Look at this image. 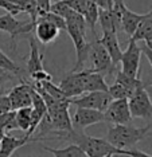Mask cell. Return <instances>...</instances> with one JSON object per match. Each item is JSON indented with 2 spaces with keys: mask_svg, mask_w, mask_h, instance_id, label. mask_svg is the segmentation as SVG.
<instances>
[{
  "mask_svg": "<svg viewBox=\"0 0 152 157\" xmlns=\"http://www.w3.org/2000/svg\"><path fill=\"white\" fill-rule=\"evenodd\" d=\"M151 129V125L144 128H136L129 124L124 125H112L108 129V133L105 136L106 140L112 146H114L118 151H126L133 148L137 142L147 137L148 132Z\"/></svg>",
  "mask_w": 152,
  "mask_h": 157,
  "instance_id": "1",
  "label": "cell"
},
{
  "mask_svg": "<svg viewBox=\"0 0 152 157\" xmlns=\"http://www.w3.org/2000/svg\"><path fill=\"white\" fill-rule=\"evenodd\" d=\"M31 78L35 82H46V81H51L53 79V77L50 75L46 70H41V71H37V73L31 74Z\"/></svg>",
  "mask_w": 152,
  "mask_h": 157,
  "instance_id": "31",
  "label": "cell"
},
{
  "mask_svg": "<svg viewBox=\"0 0 152 157\" xmlns=\"http://www.w3.org/2000/svg\"><path fill=\"white\" fill-rule=\"evenodd\" d=\"M2 75H7V73H6L4 70H2V69H0V77H2Z\"/></svg>",
  "mask_w": 152,
  "mask_h": 157,
  "instance_id": "38",
  "label": "cell"
},
{
  "mask_svg": "<svg viewBox=\"0 0 152 157\" xmlns=\"http://www.w3.org/2000/svg\"><path fill=\"white\" fill-rule=\"evenodd\" d=\"M112 98L108 91H90L84 93V95L78 98H73L71 103H74L77 108H85V109H93L98 112H105L108 105L110 103Z\"/></svg>",
  "mask_w": 152,
  "mask_h": 157,
  "instance_id": "7",
  "label": "cell"
},
{
  "mask_svg": "<svg viewBox=\"0 0 152 157\" xmlns=\"http://www.w3.org/2000/svg\"><path fill=\"white\" fill-rule=\"evenodd\" d=\"M0 69L4 70L6 73H12V74H19L20 67L16 65L11 58L7 56V54L0 50Z\"/></svg>",
  "mask_w": 152,
  "mask_h": 157,
  "instance_id": "26",
  "label": "cell"
},
{
  "mask_svg": "<svg viewBox=\"0 0 152 157\" xmlns=\"http://www.w3.org/2000/svg\"><path fill=\"white\" fill-rule=\"evenodd\" d=\"M108 93H109L112 99H128L132 95L131 91L126 90L120 83H116V82L108 87Z\"/></svg>",
  "mask_w": 152,
  "mask_h": 157,
  "instance_id": "25",
  "label": "cell"
},
{
  "mask_svg": "<svg viewBox=\"0 0 152 157\" xmlns=\"http://www.w3.org/2000/svg\"><path fill=\"white\" fill-rule=\"evenodd\" d=\"M104 157H113V155H108V156H104Z\"/></svg>",
  "mask_w": 152,
  "mask_h": 157,
  "instance_id": "41",
  "label": "cell"
},
{
  "mask_svg": "<svg viewBox=\"0 0 152 157\" xmlns=\"http://www.w3.org/2000/svg\"><path fill=\"white\" fill-rule=\"evenodd\" d=\"M108 85L104 79V75L100 73H94L93 70H88L85 77V85H84V91H108Z\"/></svg>",
  "mask_w": 152,
  "mask_h": 157,
  "instance_id": "17",
  "label": "cell"
},
{
  "mask_svg": "<svg viewBox=\"0 0 152 157\" xmlns=\"http://www.w3.org/2000/svg\"><path fill=\"white\" fill-rule=\"evenodd\" d=\"M128 105L132 118H152V101L146 87H142L133 93L128 98Z\"/></svg>",
  "mask_w": 152,
  "mask_h": 157,
  "instance_id": "4",
  "label": "cell"
},
{
  "mask_svg": "<svg viewBox=\"0 0 152 157\" xmlns=\"http://www.w3.org/2000/svg\"><path fill=\"white\" fill-rule=\"evenodd\" d=\"M118 6H120V11H121V30L125 34L132 36L135 34L136 28L139 27L140 22L144 19L146 13H137V12L131 11L125 6L124 0H118Z\"/></svg>",
  "mask_w": 152,
  "mask_h": 157,
  "instance_id": "12",
  "label": "cell"
},
{
  "mask_svg": "<svg viewBox=\"0 0 152 157\" xmlns=\"http://www.w3.org/2000/svg\"><path fill=\"white\" fill-rule=\"evenodd\" d=\"M0 157H11L8 153H6V152H3V151H0Z\"/></svg>",
  "mask_w": 152,
  "mask_h": 157,
  "instance_id": "36",
  "label": "cell"
},
{
  "mask_svg": "<svg viewBox=\"0 0 152 157\" xmlns=\"http://www.w3.org/2000/svg\"><path fill=\"white\" fill-rule=\"evenodd\" d=\"M51 3H57V2H59V0H50Z\"/></svg>",
  "mask_w": 152,
  "mask_h": 157,
  "instance_id": "40",
  "label": "cell"
},
{
  "mask_svg": "<svg viewBox=\"0 0 152 157\" xmlns=\"http://www.w3.org/2000/svg\"><path fill=\"white\" fill-rule=\"evenodd\" d=\"M34 31L35 36L42 44H49L54 42L61 33V30L57 26H54L53 23H50L45 19H41V17H38L37 22H35Z\"/></svg>",
  "mask_w": 152,
  "mask_h": 157,
  "instance_id": "13",
  "label": "cell"
},
{
  "mask_svg": "<svg viewBox=\"0 0 152 157\" xmlns=\"http://www.w3.org/2000/svg\"><path fill=\"white\" fill-rule=\"evenodd\" d=\"M142 52L147 56L148 62H150V65H151V69H152V51H151L150 48H147L146 46H143V47H142Z\"/></svg>",
  "mask_w": 152,
  "mask_h": 157,
  "instance_id": "34",
  "label": "cell"
},
{
  "mask_svg": "<svg viewBox=\"0 0 152 157\" xmlns=\"http://www.w3.org/2000/svg\"><path fill=\"white\" fill-rule=\"evenodd\" d=\"M31 114H32V108H22L19 110H15V120H16V126L18 130L28 132L31 126Z\"/></svg>",
  "mask_w": 152,
  "mask_h": 157,
  "instance_id": "22",
  "label": "cell"
},
{
  "mask_svg": "<svg viewBox=\"0 0 152 157\" xmlns=\"http://www.w3.org/2000/svg\"><path fill=\"white\" fill-rule=\"evenodd\" d=\"M32 136H24L23 138H16V137H12V136H8V134H4V137L2 138L0 141V151L8 153L10 156H12V153L19 149L20 146L26 145L27 142L30 141H41L42 138L39 137H35V138H31Z\"/></svg>",
  "mask_w": 152,
  "mask_h": 157,
  "instance_id": "16",
  "label": "cell"
},
{
  "mask_svg": "<svg viewBox=\"0 0 152 157\" xmlns=\"http://www.w3.org/2000/svg\"><path fill=\"white\" fill-rule=\"evenodd\" d=\"M82 16H84V19L86 22V26L92 30L93 34H96V24L98 23V6L89 0L88 7H86Z\"/></svg>",
  "mask_w": 152,
  "mask_h": 157,
  "instance_id": "23",
  "label": "cell"
},
{
  "mask_svg": "<svg viewBox=\"0 0 152 157\" xmlns=\"http://www.w3.org/2000/svg\"><path fill=\"white\" fill-rule=\"evenodd\" d=\"M88 70H81V71H71L66 77L61 81L59 89L65 93L67 98L73 99L77 98L78 95L84 94V85H85V77Z\"/></svg>",
  "mask_w": 152,
  "mask_h": 157,
  "instance_id": "9",
  "label": "cell"
},
{
  "mask_svg": "<svg viewBox=\"0 0 152 157\" xmlns=\"http://www.w3.org/2000/svg\"><path fill=\"white\" fill-rule=\"evenodd\" d=\"M100 122H104V113L85 108H77L73 118H71L73 129L75 130H84L85 128Z\"/></svg>",
  "mask_w": 152,
  "mask_h": 157,
  "instance_id": "10",
  "label": "cell"
},
{
  "mask_svg": "<svg viewBox=\"0 0 152 157\" xmlns=\"http://www.w3.org/2000/svg\"><path fill=\"white\" fill-rule=\"evenodd\" d=\"M116 83H120L121 86H124L126 90H129L132 94L136 90H139V89L148 86V85L144 83L140 78L129 77V75H126V74L122 73V71H117V73H116Z\"/></svg>",
  "mask_w": 152,
  "mask_h": 157,
  "instance_id": "20",
  "label": "cell"
},
{
  "mask_svg": "<svg viewBox=\"0 0 152 157\" xmlns=\"http://www.w3.org/2000/svg\"><path fill=\"white\" fill-rule=\"evenodd\" d=\"M38 17H41V19H45V20H47V22L53 23L54 26H57L61 31H66V20H65L63 17H61L59 15H57V13L49 11V12L43 13V15H41V16H38Z\"/></svg>",
  "mask_w": 152,
  "mask_h": 157,
  "instance_id": "27",
  "label": "cell"
},
{
  "mask_svg": "<svg viewBox=\"0 0 152 157\" xmlns=\"http://www.w3.org/2000/svg\"><path fill=\"white\" fill-rule=\"evenodd\" d=\"M8 99L12 110H19L22 108H30L32 105L31 101V85L30 83H20L12 87L8 94Z\"/></svg>",
  "mask_w": 152,
  "mask_h": 157,
  "instance_id": "11",
  "label": "cell"
},
{
  "mask_svg": "<svg viewBox=\"0 0 152 157\" xmlns=\"http://www.w3.org/2000/svg\"><path fill=\"white\" fill-rule=\"evenodd\" d=\"M46 152H50L54 157H88L86 153L75 144H70L65 148L59 149H54V148H47V146H43Z\"/></svg>",
  "mask_w": 152,
  "mask_h": 157,
  "instance_id": "21",
  "label": "cell"
},
{
  "mask_svg": "<svg viewBox=\"0 0 152 157\" xmlns=\"http://www.w3.org/2000/svg\"><path fill=\"white\" fill-rule=\"evenodd\" d=\"M88 59L92 63V69L94 73H100V74H106V73H112L114 69L113 63L109 54L106 52V50L104 48V46L100 43L98 39H96L94 42L90 43L89 47V56Z\"/></svg>",
  "mask_w": 152,
  "mask_h": 157,
  "instance_id": "5",
  "label": "cell"
},
{
  "mask_svg": "<svg viewBox=\"0 0 152 157\" xmlns=\"http://www.w3.org/2000/svg\"><path fill=\"white\" fill-rule=\"evenodd\" d=\"M35 2H37L38 16H41L43 13L50 11V6H51V2H50V0H35Z\"/></svg>",
  "mask_w": 152,
  "mask_h": 157,
  "instance_id": "33",
  "label": "cell"
},
{
  "mask_svg": "<svg viewBox=\"0 0 152 157\" xmlns=\"http://www.w3.org/2000/svg\"><path fill=\"white\" fill-rule=\"evenodd\" d=\"M144 46H146L147 48H150L151 51H152V36H150V38H147L146 40H144Z\"/></svg>",
  "mask_w": 152,
  "mask_h": 157,
  "instance_id": "35",
  "label": "cell"
},
{
  "mask_svg": "<svg viewBox=\"0 0 152 157\" xmlns=\"http://www.w3.org/2000/svg\"><path fill=\"white\" fill-rule=\"evenodd\" d=\"M142 47L137 44L133 39L128 40V46H126L125 51L121 54V71L124 74L133 78H139L140 73V59H142Z\"/></svg>",
  "mask_w": 152,
  "mask_h": 157,
  "instance_id": "3",
  "label": "cell"
},
{
  "mask_svg": "<svg viewBox=\"0 0 152 157\" xmlns=\"http://www.w3.org/2000/svg\"><path fill=\"white\" fill-rule=\"evenodd\" d=\"M8 112H12L8 95H3L2 93H0V114H6Z\"/></svg>",
  "mask_w": 152,
  "mask_h": 157,
  "instance_id": "30",
  "label": "cell"
},
{
  "mask_svg": "<svg viewBox=\"0 0 152 157\" xmlns=\"http://www.w3.org/2000/svg\"><path fill=\"white\" fill-rule=\"evenodd\" d=\"M104 121L112 125H124L132 121L128 99H112L104 112Z\"/></svg>",
  "mask_w": 152,
  "mask_h": 157,
  "instance_id": "6",
  "label": "cell"
},
{
  "mask_svg": "<svg viewBox=\"0 0 152 157\" xmlns=\"http://www.w3.org/2000/svg\"><path fill=\"white\" fill-rule=\"evenodd\" d=\"M100 43L104 46V48L106 50V52L109 54L112 63L116 67L120 63L121 59V47L120 43H118V38H117V33H113V31H109V33H102V36L100 39Z\"/></svg>",
  "mask_w": 152,
  "mask_h": 157,
  "instance_id": "14",
  "label": "cell"
},
{
  "mask_svg": "<svg viewBox=\"0 0 152 157\" xmlns=\"http://www.w3.org/2000/svg\"><path fill=\"white\" fill-rule=\"evenodd\" d=\"M0 8L7 11V13H11L12 16H15V15H18V13L23 12L18 6L12 4V3H10V2H7V0H0Z\"/></svg>",
  "mask_w": 152,
  "mask_h": 157,
  "instance_id": "29",
  "label": "cell"
},
{
  "mask_svg": "<svg viewBox=\"0 0 152 157\" xmlns=\"http://www.w3.org/2000/svg\"><path fill=\"white\" fill-rule=\"evenodd\" d=\"M65 2H66V4L70 7L74 12L79 13V15H84L89 0H65Z\"/></svg>",
  "mask_w": 152,
  "mask_h": 157,
  "instance_id": "28",
  "label": "cell"
},
{
  "mask_svg": "<svg viewBox=\"0 0 152 157\" xmlns=\"http://www.w3.org/2000/svg\"><path fill=\"white\" fill-rule=\"evenodd\" d=\"M120 155L124 156H129V157H152V155H148V153L139 151V149H126V151H120Z\"/></svg>",
  "mask_w": 152,
  "mask_h": 157,
  "instance_id": "32",
  "label": "cell"
},
{
  "mask_svg": "<svg viewBox=\"0 0 152 157\" xmlns=\"http://www.w3.org/2000/svg\"><path fill=\"white\" fill-rule=\"evenodd\" d=\"M98 23L101 26L102 33H109V31L117 33L120 30V26L116 22V17L113 12H112V10L98 8Z\"/></svg>",
  "mask_w": 152,
  "mask_h": 157,
  "instance_id": "18",
  "label": "cell"
},
{
  "mask_svg": "<svg viewBox=\"0 0 152 157\" xmlns=\"http://www.w3.org/2000/svg\"><path fill=\"white\" fill-rule=\"evenodd\" d=\"M150 36H152V10L144 15V19L140 22L139 27L136 28L135 34L131 36V39H133L135 42H144Z\"/></svg>",
  "mask_w": 152,
  "mask_h": 157,
  "instance_id": "19",
  "label": "cell"
},
{
  "mask_svg": "<svg viewBox=\"0 0 152 157\" xmlns=\"http://www.w3.org/2000/svg\"><path fill=\"white\" fill-rule=\"evenodd\" d=\"M35 23L31 20L28 22H20L16 20L11 13H4L0 15V31H4L11 36V43H14V48H15V39L22 34H28L34 30Z\"/></svg>",
  "mask_w": 152,
  "mask_h": 157,
  "instance_id": "8",
  "label": "cell"
},
{
  "mask_svg": "<svg viewBox=\"0 0 152 157\" xmlns=\"http://www.w3.org/2000/svg\"><path fill=\"white\" fill-rule=\"evenodd\" d=\"M3 78H8V74H7V75H2V77H0V82L3 81Z\"/></svg>",
  "mask_w": 152,
  "mask_h": 157,
  "instance_id": "39",
  "label": "cell"
},
{
  "mask_svg": "<svg viewBox=\"0 0 152 157\" xmlns=\"http://www.w3.org/2000/svg\"><path fill=\"white\" fill-rule=\"evenodd\" d=\"M65 140L71 141V144L78 145L88 157H104L108 155H120V151L112 146L105 138L92 137L89 134H85L84 130L73 129L70 133L65 136Z\"/></svg>",
  "mask_w": 152,
  "mask_h": 157,
  "instance_id": "2",
  "label": "cell"
},
{
  "mask_svg": "<svg viewBox=\"0 0 152 157\" xmlns=\"http://www.w3.org/2000/svg\"><path fill=\"white\" fill-rule=\"evenodd\" d=\"M28 42H30V55H28L27 59V71L31 75L37 71L45 70V66H43V54H41V51H39V47L35 39L30 36Z\"/></svg>",
  "mask_w": 152,
  "mask_h": 157,
  "instance_id": "15",
  "label": "cell"
},
{
  "mask_svg": "<svg viewBox=\"0 0 152 157\" xmlns=\"http://www.w3.org/2000/svg\"><path fill=\"white\" fill-rule=\"evenodd\" d=\"M50 11L57 13V15H59L61 17H63L65 20L74 13V11L66 4L65 0H59V2H57V3H51V6H50Z\"/></svg>",
  "mask_w": 152,
  "mask_h": 157,
  "instance_id": "24",
  "label": "cell"
},
{
  "mask_svg": "<svg viewBox=\"0 0 152 157\" xmlns=\"http://www.w3.org/2000/svg\"><path fill=\"white\" fill-rule=\"evenodd\" d=\"M108 2V4H109V8H112V6H113V2L114 0H106Z\"/></svg>",
  "mask_w": 152,
  "mask_h": 157,
  "instance_id": "37",
  "label": "cell"
}]
</instances>
